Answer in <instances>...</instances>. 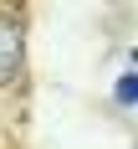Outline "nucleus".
Returning <instances> with one entry per match:
<instances>
[{
    "instance_id": "f257e3e1",
    "label": "nucleus",
    "mask_w": 138,
    "mask_h": 149,
    "mask_svg": "<svg viewBox=\"0 0 138 149\" xmlns=\"http://www.w3.org/2000/svg\"><path fill=\"white\" fill-rule=\"evenodd\" d=\"M26 62V31L21 21H0V82H15Z\"/></svg>"
},
{
    "instance_id": "f03ea898",
    "label": "nucleus",
    "mask_w": 138,
    "mask_h": 149,
    "mask_svg": "<svg viewBox=\"0 0 138 149\" xmlns=\"http://www.w3.org/2000/svg\"><path fill=\"white\" fill-rule=\"evenodd\" d=\"M118 103H123V108L138 103V77H118Z\"/></svg>"
},
{
    "instance_id": "7ed1b4c3",
    "label": "nucleus",
    "mask_w": 138,
    "mask_h": 149,
    "mask_svg": "<svg viewBox=\"0 0 138 149\" xmlns=\"http://www.w3.org/2000/svg\"><path fill=\"white\" fill-rule=\"evenodd\" d=\"M133 62H138V52H133Z\"/></svg>"
}]
</instances>
